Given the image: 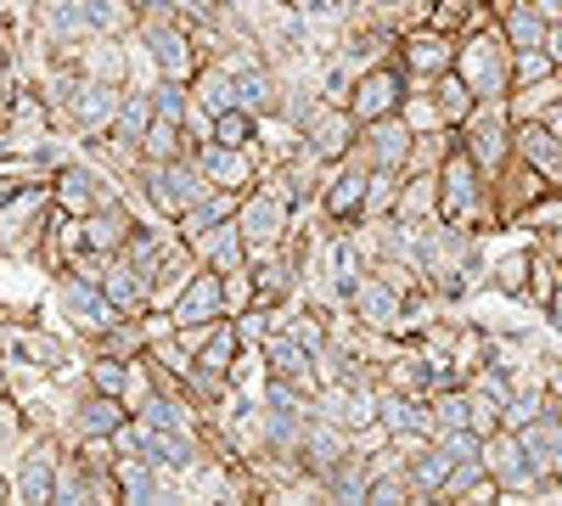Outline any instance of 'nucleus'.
<instances>
[{
	"mask_svg": "<svg viewBox=\"0 0 562 506\" xmlns=\"http://www.w3.org/2000/svg\"><path fill=\"white\" fill-rule=\"evenodd\" d=\"M439 220L461 225V232H495V225H501L490 175L467 158L461 147H456V153L445 158V169H439Z\"/></svg>",
	"mask_w": 562,
	"mask_h": 506,
	"instance_id": "1",
	"label": "nucleus"
},
{
	"mask_svg": "<svg viewBox=\"0 0 562 506\" xmlns=\"http://www.w3.org/2000/svg\"><path fill=\"white\" fill-rule=\"evenodd\" d=\"M456 74L473 85L479 102H506L512 97V45H506L501 23H484V29L456 40Z\"/></svg>",
	"mask_w": 562,
	"mask_h": 506,
	"instance_id": "2",
	"label": "nucleus"
},
{
	"mask_svg": "<svg viewBox=\"0 0 562 506\" xmlns=\"http://www.w3.org/2000/svg\"><path fill=\"white\" fill-rule=\"evenodd\" d=\"M135 187H140V198H147L153 214L180 220L192 203H203V198L214 192V180L203 175V164H198L192 153H186V158H169V164H147V158H140Z\"/></svg>",
	"mask_w": 562,
	"mask_h": 506,
	"instance_id": "3",
	"label": "nucleus"
},
{
	"mask_svg": "<svg viewBox=\"0 0 562 506\" xmlns=\"http://www.w3.org/2000/svg\"><path fill=\"white\" fill-rule=\"evenodd\" d=\"M52 203H57L63 214L85 220V214H97V209H108V203H124V180L108 175L102 164H90L85 153H74V158H63V164L52 169Z\"/></svg>",
	"mask_w": 562,
	"mask_h": 506,
	"instance_id": "4",
	"label": "nucleus"
},
{
	"mask_svg": "<svg viewBox=\"0 0 562 506\" xmlns=\"http://www.w3.org/2000/svg\"><path fill=\"white\" fill-rule=\"evenodd\" d=\"M52 180H29L0 203V259H34L45 225H52Z\"/></svg>",
	"mask_w": 562,
	"mask_h": 506,
	"instance_id": "5",
	"label": "nucleus"
},
{
	"mask_svg": "<svg viewBox=\"0 0 562 506\" xmlns=\"http://www.w3.org/2000/svg\"><path fill=\"white\" fill-rule=\"evenodd\" d=\"M57 282V315L68 321V333L79 338V344H90V338H102L113 321H119V310H113V299L102 293V282L97 276H85V270H63V276H52Z\"/></svg>",
	"mask_w": 562,
	"mask_h": 506,
	"instance_id": "6",
	"label": "nucleus"
},
{
	"mask_svg": "<svg viewBox=\"0 0 562 506\" xmlns=\"http://www.w3.org/2000/svg\"><path fill=\"white\" fill-rule=\"evenodd\" d=\"M366 187H371V164H360L355 153L338 158V164H326V180L315 192V214L326 220V232H349V225L360 220Z\"/></svg>",
	"mask_w": 562,
	"mask_h": 506,
	"instance_id": "7",
	"label": "nucleus"
},
{
	"mask_svg": "<svg viewBox=\"0 0 562 506\" xmlns=\"http://www.w3.org/2000/svg\"><path fill=\"white\" fill-rule=\"evenodd\" d=\"M135 34L153 52L158 79H186V85H192V74L203 68V52H198V40H192L186 12L180 18H147V23H135Z\"/></svg>",
	"mask_w": 562,
	"mask_h": 506,
	"instance_id": "8",
	"label": "nucleus"
},
{
	"mask_svg": "<svg viewBox=\"0 0 562 506\" xmlns=\"http://www.w3.org/2000/svg\"><path fill=\"white\" fill-rule=\"evenodd\" d=\"M124 90L130 85H108V79H79L74 102L63 108L57 119V135H68V142H90V135H108L119 108H124Z\"/></svg>",
	"mask_w": 562,
	"mask_h": 506,
	"instance_id": "9",
	"label": "nucleus"
},
{
	"mask_svg": "<svg viewBox=\"0 0 562 506\" xmlns=\"http://www.w3.org/2000/svg\"><path fill=\"white\" fill-rule=\"evenodd\" d=\"M293 214H299L293 203H281V198L265 192V187L243 192V203H237V225H243V243H248V265L265 259V254H276L281 243H288Z\"/></svg>",
	"mask_w": 562,
	"mask_h": 506,
	"instance_id": "10",
	"label": "nucleus"
},
{
	"mask_svg": "<svg viewBox=\"0 0 562 506\" xmlns=\"http://www.w3.org/2000/svg\"><path fill=\"white\" fill-rule=\"evenodd\" d=\"M456 135H461V153L473 158L490 180H495L501 164L512 158V113H506V102H479Z\"/></svg>",
	"mask_w": 562,
	"mask_h": 506,
	"instance_id": "11",
	"label": "nucleus"
},
{
	"mask_svg": "<svg viewBox=\"0 0 562 506\" xmlns=\"http://www.w3.org/2000/svg\"><path fill=\"white\" fill-rule=\"evenodd\" d=\"M479 462H484V473L501 484V501H524V495L540 490V479H535V468H529V456H524L518 428H495V434L484 439V450H479Z\"/></svg>",
	"mask_w": 562,
	"mask_h": 506,
	"instance_id": "12",
	"label": "nucleus"
},
{
	"mask_svg": "<svg viewBox=\"0 0 562 506\" xmlns=\"http://www.w3.org/2000/svg\"><path fill=\"white\" fill-rule=\"evenodd\" d=\"M394 63L405 68L411 85H434L445 68H456V34H445V29H434V23H416V29L400 34Z\"/></svg>",
	"mask_w": 562,
	"mask_h": 506,
	"instance_id": "13",
	"label": "nucleus"
},
{
	"mask_svg": "<svg viewBox=\"0 0 562 506\" xmlns=\"http://www.w3.org/2000/svg\"><path fill=\"white\" fill-rule=\"evenodd\" d=\"M349 315L360 321V327L389 333V338H400V344H405V293H400V288H389L378 270H366L360 282L349 288Z\"/></svg>",
	"mask_w": 562,
	"mask_h": 506,
	"instance_id": "14",
	"label": "nucleus"
},
{
	"mask_svg": "<svg viewBox=\"0 0 562 506\" xmlns=\"http://www.w3.org/2000/svg\"><path fill=\"white\" fill-rule=\"evenodd\" d=\"M57 456H63V439H57V434H45V428L29 434V445H23V456H18V468H12V490H18V501H29V506H52Z\"/></svg>",
	"mask_w": 562,
	"mask_h": 506,
	"instance_id": "15",
	"label": "nucleus"
},
{
	"mask_svg": "<svg viewBox=\"0 0 562 506\" xmlns=\"http://www.w3.org/2000/svg\"><path fill=\"white\" fill-rule=\"evenodd\" d=\"M490 187H495V214H501V225H512V220H529V209H535L546 192H557L551 180H546L529 158H518V153H512V158L501 164V175L490 180Z\"/></svg>",
	"mask_w": 562,
	"mask_h": 506,
	"instance_id": "16",
	"label": "nucleus"
},
{
	"mask_svg": "<svg viewBox=\"0 0 562 506\" xmlns=\"http://www.w3.org/2000/svg\"><path fill=\"white\" fill-rule=\"evenodd\" d=\"M405 90H411L405 68H400V63H378V68L355 74V90H349V113H355L360 124H371V119H389V113H400Z\"/></svg>",
	"mask_w": 562,
	"mask_h": 506,
	"instance_id": "17",
	"label": "nucleus"
},
{
	"mask_svg": "<svg viewBox=\"0 0 562 506\" xmlns=\"http://www.w3.org/2000/svg\"><path fill=\"white\" fill-rule=\"evenodd\" d=\"M411 142H416V130H411L400 113H389V119L360 124V135H355V147H349V153H355L360 164H371V169H400V175H405Z\"/></svg>",
	"mask_w": 562,
	"mask_h": 506,
	"instance_id": "18",
	"label": "nucleus"
},
{
	"mask_svg": "<svg viewBox=\"0 0 562 506\" xmlns=\"http://www.w3.org/2000/svg\"><path fill=\"white\" fill-rule=\"evenodd\" d=\"M192 158L203 164V175L214 180L220 192H254V187H259V158H254V147L203 142V147H192Z\"/></svg>",
	"mask_w": 562,
	"mask_h": 506,
	"instance_id": "19",
	"label": "nucleus"
},
{
	"mask_svg": "<svg viewBox=\"0 0 562 506\" xmlns=\"http://www.w3.org/2000/svg\"><path fill=\"white\" fill-rule=\"evenodd\" d=\"M518 439H524V456H529L540 490H557L562 484V417L557 411H540L535 423L518 428Z\"/></svg>",
	"mask_w": 562,
	"mask_h": 506,
	"instance_id": "20",
	"label": "nucleus"
},
{
	"mask_svg": "<svg viewBox=\"0 0 562 506\" xmlns=\"http://www.w3.org/2000/svg\"><path fill=\"white\" fill-rule=\"evenodd\" d=\"M97 282H102V293L113 299L119 315H147V310H153V282H147V270H140L135 259H124V248H119L113 259H102Z\"/></svg>",
	"mask_w": 562,
	"mask_h": 506,
	"instance_id": "21",
	"label": "nucleus"
},
{
	"mask_svg": "<svg viewBox=\"0 0 562 506\" xmlns=\"http://www.w3.org/2000/svg\"><path fill=\"white\" fill-rule=\"evenodd\" d=\"M344 456H355V434L349 428H338L333 417H310L304 423V450H299V462H304V473L310 479H326Z\"/></svg>",
	"mask_w": 562,
	"mask_h": 506,
	"instance_id": "22",
	"label": "nucleus"
},
{
	"mask_svg": "<svg viewBox=\"0 0 562 506\" xmlns=\"http://www.w3.org/2000/svg\"><path fill=\"white\" fill-rule=\"evenodd\" d=\"M85 79H108V85H130L135 63H130V34H90L74 52Z\"/></svg>",
	"mask_w": 562,
	"mask_h": 506,
	"instance_id": "23",
	"label": "nucleus"
},
{
	"mask_svg": "<svg viewBox=\"0 0 562 506\" xmlns=\"http://www.w3.org/2000/svg\"><path fill=\"white\" fill-rule=\"evenodd\" d=\"M225 315V299H220V270L198 265V276L186 282V293L169 304V321L175 327H198V321H220Z\"/></svg>",
	"mask_w": 562,
	"mask_h": 506,
	"instance_id": "24",
	"label": "nucleus"
},
{
	"mask_svg": "<svg viewBox=\"0 0 562 506\" xmlns=\"http://www.w3.org/2000/svg\"><path fill=\"white\" fill-rule=\"evenodd\" d=\"M192 254H198V265H209V270H237V265H248L243 225H237V220H220V225H209L203 237H192Z\"/></svg>",
	"mask_w": 562,
	"mask_h": 506,
	"instance_id": "25",
	"label": "nucleus"
},
{
	"mask_svg": "<svg viewBox=\"0 0 562 506\" xmlns=\"http://www.w3.org/2000/svg\"><path fill=\"white\" fill-rule=\"evenodd\" d=\"M192 102L209 108V113L237 108V68H231L225 57H203V68L192 74Z\"/></svg>",
	"mask_w": 562,
	"mask_h": 506,
	"instance_id": "26",
	"label": "nucleus"
},
{
	"mask_svg": "<svg viewBox=\"0 0 562 506\" xmlns=\"http://www.w3.org/2000/svg\"><path fill=\"white\" fill-rule=\"evenodd\" d=\"M147 130H153V97L130 85V90H124V108H119V119H113V130H108V142H113L119 153H140Z\"/></svg>",
	"mask_w": 562,
	"mask_h": 506,
	"instance_id": "27",
	"label": "nucleus"
},
{
	"mask_svg": "<svg viewBox=\"0 0 562 506\" xmlns=\"http://www.w3.org/2000/svg\"><path fill=\"white\" fill-rule=\"evenodd\" d=\"M394 220H405V225H428V220H439V175H400Z\"/></svg>",
	"mask_w": 562,
	"mask_h": 506,
	"instance_id": "28",
	"label": "nucleus"
},
{
	"mask_svg": "<svg viewBox=\"0 0 562 506\" xmlns=\"http://www.w3.org/2000/svg\"><path fill=\"white\" fill-rule=\"evenodd\" d=\"M85 501H97V479H90V468L79 462V450L63 445V456H57V484H52V506H85Z\"/></svg>",
	"mask_w": 562,
	"mask_h": 506,
	"instance_id": "29",
	"label": "nucleus"
},
{
	"mask_svg": "<svg viewBox=\"0 0 562 506\" xmlns=\"http://www.w3.org/2000/svg\"><path fill=\"white\" fill-rule=\"evenodd\" d=\"M237 203H243V192H209L203 203H192V209H186L180 220H175V232L186 237V243H192V237H203L209 232V225H220V220H237Z\"/></svg>",
	"mask_w": 562,
	"mask_h": 506,
	"instance_id": "30",
	"label": "nucleus"
},
{
	"mask_svg": "<svg viewBox=\"0 0 562 506\" xmlns=\"http://www.w3.org/2000/svg\"><path fill=\"white\" fill-rule=\"evenodd\" d=\"M450 468H456V456H445L439 445H428V450H422V456H411V462H405L411 495H416V501H439V490H445Z\"/></svg>",
	"mask_w": 562,
	"mask_h": 506,
	"instance_id": "31",
	"label": "nucleus"
},
{
	"mask_svg": "<svg viewBox=\"0 0 562 506\" xmlns=\"http://www.w3.org/2000/svg\"><path fill=\"white\" fill-rule=\"evenodd\" d=\"M428 90H434V102H439V119H445L450 130H461V124H467V113L479 108L473 85H467V79H461L456 68H445V74H439V79H434Z\"/></svg>",
	"mask_w": 562,
	"mask_h": 506,
	"instance_id": "32",
	"label": "nucleus"
},
{
	"mask_svg": "<svg viewBox=\"0 0 562 506\" xmlns=\"http://www.w3.org/2000/svg\"><path fill=\"white\" fill-rule=\"evenodd\" d=\"M147 344H153V333H147V321H140V315H119L102 338H90V349H108V355H124V360L147 355Z\"/></svg>",
	"mask_w": 562,
	"mask_h": 506,
	"instance_id": "33",
	"label": "nucleus"
},
{
	"mask_svg": "<svg viewBox=\"0 0 562 506\" xmlns=\"http://www.w3.org/2000/svg\"><path fill=\"white\" fill-rule=\"evenodd\" d=\"M529 259H535V248L501 254V259L490 265V288H495L501 299H529Z\"/></svg>",
	"mask_w": 562,
	"mask_h": 506,
	"instance_id": "34",
	"label": "nucleus"
},
{
	"mask_svg": "<svg viewBox=\"0 0 562 506\" xmlns=\"http://www.w3.org/2000/svg\"><path fill=\"white\" fill-rule=\"evenodd\" d=\"M186 153H192V135H186L175 119L153 113V130H147V142H140V158H147V164H169V158H186Z\"/></svg>",
	"mask_w": 562,
	"mask_h": 506,
	"instance_id": "35",
	"label": "nucleus"
},
{
	"mask_svg": "<svg viewBox=\"0 0 562 506\" xmlns=\"http://www.w3.org/2000/svg\"><path fill=\"white\" fill-rule=\"evenodd\" d=\"M428 12H434V0H371V7H366L371 23H383V29H394V34L428 23Z\"/></svg>",
	"mask_w": 562,
	"mask_h": 506,
	"instance_id": "36",
	"label": "nucleus"
},
{
	"mask_svg": "<svg viewBox=\"0 0 562 506\" xmlns=\"http://www.w3.org/2000/svg\"><path fill=\"white\" fill-rule=\"evenodd\" d=\"M562 288V265H557V254L546 248V243H535V259H529V299L524 304H535V310H546V299Z\"/></svg>",
	"mask_w": 562,
	"mask_h": 506,
	"instance_id": "37",
	"label": "nucleus"
},
{
	"mask_svg": "<svg viewBox=\"0 0 562 506\" xmlns=\"http://www.w3.org/2000/svg\"><path fill=\"white\" fill-rule=\"evenodd\" d=\"M394 203H400V169H371V187H366V209L360 220H394Z\"/></svg>",
	"mask_w": 562,
	"mask_h": 506,
	"instance_id": "38",
	"label": "nucleus"
},
{
	"mask_svg": "<svg viewBox=\"0 0 562 506\" xmlns=\"http://www.w3.org/2000/svg\"><path fill=\"white\" fill-rule=\"evenodd\" d=\"M220 299H225V315H243L259 304V282H254V265H237V270H220Z\"/></svg>",
	"mask_w": 562,
	"mask_h": 506,
	"instance_id": "39",
	"label": "nucleus"
},
{
	"mask_svg": "<svg viewBox=\"0 0 562 506\" xmlns=\"http://www.w3.org/2000/svg\"><path fill=\"white\" fill-rule=\"evenodd\" d=\"M214 142H225V147H254V142H259V119H254L248 108L214 113Z\"/></svg>",
	"mask_w": 562,
	"mask_h": 506,
	"instance_id": "40",
	"label": "nucleus"
},
{
	"mask_svg": "<svg viewBox=\"0 0 562 506\" xmlns=\"http://www.w3.org/2000/svg\"><path fill=\"white\" fill-rule=\"evenodd\" d=\"M400 119H405V124H411L416 135H422V130H439V124H445V119H439V102H434V90H428V85H411V90H405V102H400Z\"/></svg>",
	"mask_w": 562,
	"mask_h": 506,
	"instance_id": "41",
	"label": "nucleus"
},
{
	"mask_svg": "<svg viewBox=\"0 0 562 506\" xmlns=\"http://www.w3.org/2000/svg\"><path fill=\"white\" fill-rule=\"evenodd\" d=\"M147 97H153V113H158V119H175V124H180L186 108H192V85H186V79H158Z\"/></svg>",
	"mask_w": 562,
	"mask_h": 506,
	"instance_id": "42",
	"label": "nucleus"
},
{
	"mask_svg": "<svg viewBox=\"0 0 562 506\" xmlns=\"http://www.w3.org/2000/svg\"><path fill=\"white\" fill-rule=\"evenodd\" d=\"M405 501H416V495H411V479H405V468H389V473H371L366 506H405Z\"/></svg>",
	"mask_w": 562,
	"mask_h": 506,
	"instance_id": "43",
	"label": "nucleus"
},
{
	"mask_svg": "<svg viewBox=\"0 0 562 506\" xmlns=\"http://www.w3.org/2000/svg\"><path fill=\"white\" fill-rule=\"evenodd\" d=\"M551 74H557V63H551L546 45H540V52H512V90L535 85V79H551Z\"/></svg>",
	"mask_w": 562,
	"mask_h": 506,
	"instance_id": "44",
	"label": "nucleus"
},
{
	"mask_svg": "<svg viewBox=\"0 0 562 506\" xmlns=\"http://www.w3.org/2000/svg\"><path fill=\"white\" fill-rule=\"evenodd\" d=\"M546 321H551V333L562 338V288H557V293L546 299Z\"/></svg>",
	"mask_w": 562,
	"mask_h": 506,
	"instance_id": "45",
	"label": "nucleus"
},
{
	"mask_svg": "<svg viewBox=\"0 0 562 506\" xmlns=\"http://www.w3.org/2000/svg\"><path fill=\"white\" fill-rule=\"evenodd\" d=\"M546 52H551V63H562V18L546 29Z\"/></svg>",
	"mask_w": 562,
	"mask_h": 506,
	"instance_id": "46",
	"label": "nucleus"
},
{
	"mask_svg": "<svg viewBox=\"0 0 562 506\" xmlns=\"http://www.w3.org/2000/svg\"><path fill=\"white\" fill-rule=\"evenodd\" d=\"M18 79V57H12V45H0V85Z\"/></svg>",
	"mask_w": 562,
	"mask_h": 506,
	"instance_id": "47",
	"label": "nucleus"
},
{
	"mask_svg": "<svg viewBox=\"0 0 562 506\" xmlns=\"http://www.w3.org/2000/svg\"><path fill=\"white\" fill-rule=\"evenodd\" d=\"M7 501H18V490H12V473L0 468V506H7Z\"/></svg>",
	"mask_w": 562,
	"mask_h": 506,
	"instance_id": "48",
	"label": "nucleus"
},
{
	"mask_svg": "<svg viewBox=\"0 0 562 506\" xmlns=\"http://www.w3.org/2000/svg\"><path fill=\"white\" fill-rule=\"evenodd\" d=\"M0 45H18V34H12V23H7V7H0Z\"/></svg>",
	"mask_w": 562,
	"mask_h": 506,
	"instance_id": "49",
	"label": "nucleus"
},
{
	"mask_svg": "<svg viewBox=\"0 0 562 506\" xmlns=\"http://www.w3.org/2000/svg\"><path fill=\"white\" fill-rule=\"evenodd\" d=\"M546 248H551V254H557V265H562V225H557V232L546 237Z\"/></svg>",
	"mask_w": 562,
	"mask_h": 506,
	"instance_id": "50",
	"label": "nucleus"
},
{
	"mask_svg": "<svg viewBox=\"0 0 562 506\" xmlns=\"http://www.w3.org/2000/svg\"><path fill=\"white\" fill-rule=\"evenodd\" d=\"M0 394H12V383H7V355H0Z\"/></svg>",
	"mask_w": 562,
	"mask_h": 506,
	"instance_id": "51",
	"label": "nucleus"
},
{
	"mask_svg": "<svg viewBox=\"0 0 562 506\" xmlns=\"http://www.w3.org/2000/svg\"><path fill=\"white\" fill-rule=\"evenodd\" d=\"M551 411H557V417H562V394H551Z\"/></svg>",
	"mask_w": 562,
	"mask_h": 506,
	"instance_id": "52",
	"label": "nucleus"
},
{
	"mask_svg": "<svg viewBox=\"0 0 562 506\" xmlns=\"http://www.w3.org/2000/svg\"><path fill=\"white\" fill-rule=\"evenodd\" d=\"M288 7H293V12H299V7H304V0H288Z\"/></svg>",
	"mask_w": 562,
	"mask_h": 506,
	"instance_id": "53",
	"label": "nucleus"
},
{
	"mask_svg": "<svg viewBox=\"0 0 562 506\" xmlns=\"http://www.w3.org/2000/svg\"><path fill=\"white\" fill-rule=\"evenodd\" d=\"M557 85H562V63H557Z\"/></svg>",
	"mask_w": 562,
	"mask_h": 506,
	"instance_id": "54",
	"label": "nucleus"
}]
</instances>
